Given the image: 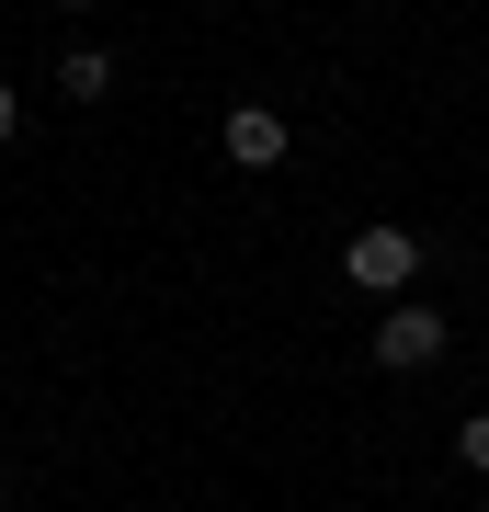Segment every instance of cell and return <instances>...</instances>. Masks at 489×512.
Wrapping results in <instances>:
<instances>
[{"label": "cell", "mask_w": 489, "mask_h": 512, "mask_svg": "<svg viewBox=\"0 0 489 512\" xmlns=\"http://www.w3.org/2000/svg\"><path fill=\"white\" fill-rule=\"evenodd\" d=\"M342 274H353L364 296H410V274H421V239H410V228H353Z\"/></svg>", "instance_id": "1"}, {"label": "cell", "mask_w": 489, "mask_h": 512, "mask_svg": "<svg viewBox=\"0 0 489 512\" xmlns=\"http://www.w3.org/2000/svg\"><path fill=\"white\" fill-rule=\"evenodd\" d=\"M433 353H444V308H421V296H410V308L376 319V365H387V376H421Z\"/></svg>", "instance_id": "2"}, {"label": "cell", "mask_w": 489, "mask_h": 512, "mask_svg": "<svg viewBox=\"0 0 489 512\" xmlns=\"http://www.w3.org/2000/svg\"><path fill=\"white\" fill-rule=\"evenodd\" d=\"M228 160L239 171H273V160H285V114H273V103H239L228 114Z\"/></svg>", "instance_id": "3"}, {"label": "cell", "mask_w": 489, "mask_h": 512, "mask_svg": "<svg viewBox=\"0 0 489 512\" xmlns=\"http://www.w3.org/2000/svg\"><path fill=\"white\" fill-rule=\"evenodd\" d=\"M57 92H69V103H103L114 92V57L103 46H69V57H57Z\"/></svg>", "instance_id": "4"}, {"label": "cell", "mask_w": 489, "mask_h": 512, "mask_svg": "<svg viewBox=\"0 0 489 512\" xmlns=\"http://www.w3.org/2000/svg\"><path fill=\"white\" fill-rule=\"evenodd\" d=\"M455 456H467V467H478V478H489V410H478V421H467V433H455Z\"/></svg>", "instance_id": "5"}, {"label": "cell", "mask_w": 489, "mask_h": 512, "mask_svg": "<svg viewBox=\"0 0 489 512\" xmlns=\"http://www.w3.org/2000/svg\"><path fill=\"white\" fill-rule=\"evenodd\" d=\"M12 137H23V92L0 80V148H12Z\"/></svg>", "instance_id": "6"}]
</instances>
